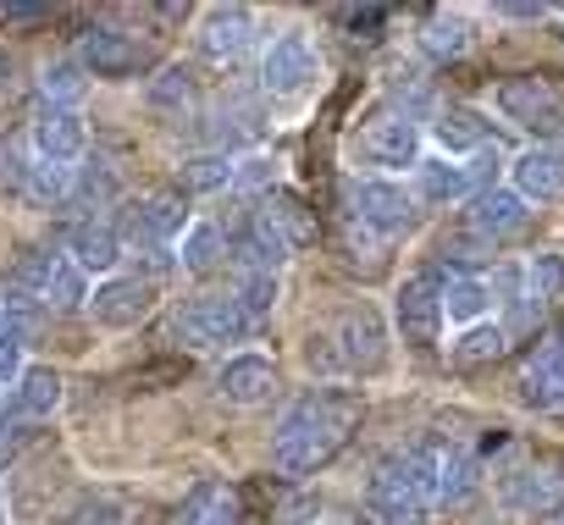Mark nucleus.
<instances>
[{
	"label": "nucleus",
	"instance_id": "1",
	"mask_svg": "<svg viewBox=\"0 0 564 525\" xmlns=\"http://www.w3.org/2000/svg\"><path fill=\"white\" fill-rule=\"evenodd\" d=\"M355 420H360V393L344 382H316L305 398L282 409V420L271 431V464L282 475H311V470L333 464V453L349 442Z\"/></svg>",
	"mask_w": 564,
	"mask_h": 525
},
{
	"label": "nucleus",
	"instance_id": "2",
	"mask_svg": "<svg viewBox=\"0 0 564 525\" xmlns=\"http://www.w3.org/2000/svg\"><path fill=\"white\" fill-rule=\"evenodd\" d=\"M349 221L366 227V232H377V238L410 232V221H415V194H410V183L382 177V172L355 177V183H349Z\"/></svg>",
	"mask_w": 564,
	"mask_h": 525
},
{
	"label": "nucleus",
	"instance_id": "3",
	"mask_svg": "<svg viewBox=\"0 0 564 525\" xmlns=\"http://www.w3.org/2000/svg\"><path fill=\"white\" fill-rule=\"evenodd\" d=\"M172 332H177V343H188V349H227V343H249L254 321L238 310L232 294H205V299H188V305L172 316Z\"/></svg>",
	"mask_w": 564,
	"mask_h": 525
},
{
	"label": "nucleus",
	"instance_id": "4",
	"mask_svg": "<svg viewBox=\"0 0 564 525\" xmlns=\"http://www.w3.org/2000/svg\"><path fill=\"white\" fill-rule=\"evenodd\" d=\"M194 221H188V205H183V194H144V199H133V205H122V216H117V232H122V243L128 249H139V254H150V249H172V238H183Z\"/></svg>",
	"mask_w": 564,
	"mask_h": 525
},
{
	"label": "nucleus",
	"instance_id": "5",
	"mask_svg": "<svg viewBox=\"0 0 564 525\" xmlns=\"http://www.w3.org/2000/svg\"><path fill=\"white\" fill-rule=\"evenodd\" d=\"M316 73H322V56H316L311 34H300V29L276 34V40L265 45V56H260V89H265L271 100L305 95V89L316 84Z\"/></svg>",
	"mask_w": 564,
	"mask_h": 525
},
{
	"label": "nucleus",
	"instance_id": "6",
	"mask_svg": "<svg viewBox=\"0 0 564 525\" xmlns=\"http://www.w3.org/2000/svg\"><path fill=\"white\" fill-rule=\"evenodd\" d=\"M558 492H564V453L558 448H536L525 464H514V470L498 475V503L509 514H536Z\"/></svg>",
	"mask_w": 564,
	"mask_h": 525
},
{
	"label": "nucleus",
	"instance_id": "7",
	"mask_svg": "<svg viewBox=\"0 0 564 525\" xmlns=\"http://www.w3.org/2000/svg\"><path fill=\"white\" fill-rule=\"evenodd\" d=\"M443 283L448 277H437V272H415L399 294H393V327H399V338L410 343V349H432L437 343V332H443Z\"/></svg>",
	"mask_w": 564,
	"mask_h": 525
},
{
	"label": "nucleus",
	"instance_id": "8",
	"mask_svg": "<svg viewBox=\"0 0 564 525\" xmlns=\"http://www.w3.org/2000/svg\"><path fill=\"white\" fill-rule=\"evenodd\" d=\"M360 155H366L371 166H382V177L415 172V166L426 161V155H421V128L410 122V111H382L377 122H366Z\"/></svg>",
	"mask_w": 564,
	"mask_h": 525
},
{
	"label": "nucleus",
	"instance_id": "9",
	"mask_svg": "<svg viewBox=\"0 0 564 525\" xmlns=\"http://www.w3.org/2000/svg\"><path fill=\"white\" fill-rule=\"evenodd\" d=\"M492 106L503 111V122L525 128V133H553L564 128V100L542 84V78H503Z\"/></svg>",
	"mask_w": 564,
	"mask_h": 525
},
{
	"label": "nucleus",
	"instance_id": "10",
	"mask_svg": "<svg viewBox=\"0 0 564 525\" xmlns=\"http://www.w3.org/2000/svg\"><path fill=\"white\" fill-rule=\"evenodd\" d=\"M155 305V283L150 277H106L95 294H89V321L106 327V332H128L150 316Z\"/></svg>",
	"mask_w": 564,
	"mask_h": 525
},
{
	"label": "nucleus",
	"instance_id": "11",
	"mask_svg": "<svg viewBox=\"0 0 564 525\" xmlns=\"http://www.w3.org/2000/svg\"><path fill=\"white\" fill-rule=\"evenodd\" d=\"M333 343H338V354H344V371H360V376L382 371V365H388V321H382V310L355 305V310L338 321Z\"/></svg>",
	"mask_w": 564,
	"mask_h": 525
},
{
	"label": "nucleus",
	"instance_id": "12",
	"mask_svg": "<svg viewBox=\"0 0 564 525\" xmlns=\"http://www.w3.org/2000/svg\"><path fill=\"white\" fill-rule=\"evenodd\" d=\"M89 150V128H84V111H67V106H45L34 111V161H51V166H78Z\"/></svg>",
	"mask_w": 564,
	"mask_h": 525
},
{
	"label": "nucleus",
	"instance_id": "13",
	"mask_svg": "<svg viewBox=\"0 0 564 525\" xmlns=\"http://www.w3.org/2000/svg\"><path fill=\"white\" fill-rule=\"evenodd\" d=\"M194 45H199L205 62H238L254 45V12L249 7H205Z\"/></svg>",
	"mask_w": 564,
	"mask_h": 525
},
{
	"label": "nucleus",
	"instance_id": "14",
	"mask_svg": "<svg viewBox=\"0 0 564 525\" xmlns=\"http://www.w3.org/2000/svg\"><path fill=\"white\" fill-rule=\"evenodd\" d=\"M78 67L89 73V78H111V84H122V78H133L139 67H144V51H139V40H128L122 29H89L84 40H78Z\"/></svg>",
	"mask_w": 564,
	"mask_h": 525
},
{
	"label": "nucleus",
	"instance_id": "15",
	"mask_svg": "<svg viewBox=\"0 0 564 525\" xmlns=\"http://www.w3.org/2000/svg\"><path fill=\"white\" fill-rule=\"evenodd\" d=\"M509 188L525 205H547L564 194V144H531L509 161Z\"/></svg>",
	"mask_w": 564,
	"mask_h": 525
},
{
	"label": "nucleus",
	"instance_id": "16",
	"mask_svg": "<svg viewBox=\"0 0 564 525\" xmlns=\"http://www.w3.org/2000/svg\"><path fill=\"white\" fill-rule=\"evenodd\" d=\"M56 409H62V371L29 365V371L18 376L7 409H0V426H45Z\"/></svg>",
	"mask_w": 564,
	"mask_h": 525
},
{
	"label": "nucleus",
	"instance_id": "17",
	"mask_svg": "<svg viewBox=\"0 0 564 525\" xmlns=\"http://www.w3.org/2000/svg\"><path fill=\"white\" fill-rule=\"evenodd\" d=\"M271 387H276V365H271L260 349H238V354H227L221 371H216V393H221L227 404H260Z\"/></svg>",
	"mask_w": 564,
	"mask_h": 525
},
{
	"label": "nucleus",
	"instance_id": "18",
	"mask_svg": "<svg viewBox=\"0 0 564 525\" xmlns=\"http://www.w3.org/2000/svg\"><path fill=\"white\" fill-rule=\"evenodd\" d=\"M122 232H117V221H78L73 227V238H67V260H78V266L89 272V277H117V260H122Z\"/></svg>",
	"mask_w": 564,
	"mask_h": 525
},
{
	"label": "nucleus",
	"instance_id": "19",
	"mask_svg": "<svg viewBox=\"0 0 564 525\" xmlns=\"http://www.w3.org/2000/svg\"><path fill=\"white\" fill-rule=\"evenodd\" d=\"M227 243H232V254L243 260V272H282V260L294 254V249H289V238H282L260 210H254V216H243V221H238V232H232Z\"/></svg>",
	"mask_w": 564,
	"mask_h": 525
},
{
	"label": "nucleus",
	"instance_id": "20",
	"mask_svg": "<svg viewBox=\"0 0 564 525\" xmlns=\"http://www.w3.org/2000/svg\"><path fill=\"white\" fill-rule=\"evenodd\" d=\"M410 194H415V205H421V199H426V205H454V199H465V194H476V188H470L465 161L426 155V161L410 172Z\"/></svg>",
	"mask_w": 564,
	"mask_h": 525
},
{
	"label": "nucleus",
	"instance_id": "21",
	"mask_svg": "<svg viewBox=\"0 0 564 525\" xmlns=\"http://www.w3.org/2000/svg\"><path fill=\"white\" fill-rule=\"evenodd\" d=\"M443 453H448V448H437V442L404 448L399 459H388V464H382V475H388V481H399L404 492H415V497L437 503V486H443Z\"/></svg>",
	"mask_w": 564,
	"mask_h": 525
},
{
	"label": "nucleus",
	"instance_id": "22",
	"mask_svg": "<svg viewBox=\"0 0 564 525\" xmlns=\"http://www.w3.org/2000/svg\"><path fill=\"white\" fill-rule=\"evenodd\" d=\"M432 508L437 503H426V497H415V492H404L399 481H388L382 470L371 475V486H366V514L377 519V525H426L432 519Z\"/></svg>",
	"mask_w": 564,
	"mask_h": 525
},
{
	"label": "nucleus",
	"instance_id": "23",
	"mask_svg": "<svg viewBox=\"0 0 564 525\" xmlns=\"http://www.w3.org/2000/svg\"><path fill=\"white\" fill-rule=\"evenodd\" d=\"M525 221H531V205H525L514 188H487V194L470 199V227H476L481 238H509V232H520Z\"/></svg>",
	"mask_w": 564,
	"mask_h": 525
},
{
	"label": "nucleus",
	"instance_id": "24",
	"mask_svg": "<svg viewBox=\"0 0 564 525\" xmlns=\"http://www.w3.org/2000/svg\"><path fill=\"white\" fill-rule=\"evenodd\" d=\"M520 404H531V409H558L564 404V343L542 349L520 371Z\"/></svg>",
	"mask_w": 564,
	"mask_h": 525
},
{
	"label": "nucleus",
	"instance_id": "25",
	"mask_svg": "<svg viewBox=\"0 0 564 525\" xmlns=\"http://www.w3.org/2000/svg\"><path fill=\"white\" fill-rule=\"evenodd\" d=\"M144 100H150V111H161V117L183 122V111H194V100H199V78H194V67H183V62H166V67L150 78Z\"/></svg>",
	"mask_w": 564,
	"mask_h": 525
},
{
	"label": "nucleus",
	"instance_id": "26",
	"mask_svg": "<svg viewBox=\"0 0 564 525\" xmlns=\"http://www.w3.org/2000/svg\"><path fill=\"white\" fill-rule=\"evenodd\" d=\"M432 139H437V155L448 161H470L476 150H487V122L465 106H448L437 122H432Z\"/></svg>",
	"mask_w": 564,
	"mask_h": 525
},
{
	"label": "nucleus",
	"instance_id": "27",
	"mask_svg": "<svg viewBox=\"0 0 564 525\" xmlns=\"http://www.w3.org/2000/svg\"><path fill=\"white\" fill-rule=\"evenodd\" d=\"M492 283L487 277H448L443 283V316L454 321V327H481L487 316H492Z\"/></svg>",
	"mask_w": 564,
	"mask_h": 525
},
{
	"label": "nucleus",
	"instance_id": "28",
	"mask_svg": "<svg viewBox=\"0 0 564 525\" xmlns=\"http://www.w3.org/2000/svg\"><path fill=\"white\" fill-rule=\"evenodd\" d=\"M221 254H227V227L221 221H194L183 232V243H177V266L194 272V277H205V272L221 266Z\"/></svg>",
	"mask_w": 564,
	"mask_h": 525
},
{
	"label": "nucleus",
	"instance_id": "29",
	"mask_svg": "<svg viewBox=\"0 0 564 525\" xmlns=\"http://www.w3.org/2000/svg\"><path fill=\"white\" fill-rule=\"evenodd\" d=\"M78 188V166H51V161H34L29 177H23V199L51 210V205H67Z\"/></svg>",
	"mask_w": 564,
	"mask_h": 525
},
{
	"label": "nucleus",
	"instance_id": "30",
	"mask_svg": "<svg viewBox=\"0 0 564 525\" xmlns=\"http://www.w3.org/2000/svg\"><path fill=\"white\" fill-rule=\"evenodd\" d=\"M260 216H265L282 238H289V249H311V243H316V216H311L305 199H294V194H271Z\"/></svg>",
	"mask_w": 564,
	"mask_h": 525
},
{
	"label": "nucleus",
	"instance_id": "31",
	"mask_svg": "<svg viewBox=\"0 0 564 525\" xmlns=\"http://www.w3.org/2000/svg\"><path fill=\"white\" fill-rule=\"evenodd\" d=\"M470 23L459 18V12H432L426 18V29H421V45L437 56V62H454V56H465L470 51Z\"/></svg>",
	"mask_w": 564,
	"mask_h": 525
},
{
	"label": "nucleus",
	"instance_id": "32",
	"mask_svg": "<svg viewBox=\"0 0 564 525\" xmlns=\"http://www.w3.org/2000/svg\"><path fill=\"white\" fill-rule=\"evenodd\" d=\"M183 183L199 188V194H221L238 183V155L232 150H199L188 166H183Z\"/></svg>",
	"mask_w": 564,
	"mask_h": 525
},
{
	"label": "nucleus",
	"instance_id": "33",
	"mask_svg": "<svg viewBox=\"0 0 564 525\" xmlns=\"http://www.w3.org/2000/svg\"><path fill=\"white\" fill-rule=\"evenodd\" d=\"M84 89H89V73H84L78 62H51V67L40 73V100H45V106H67V111H78Z\"/></svg>",
	"mask_w": 564,
	"mask_h": 525
},
{
	"label": "nucleus",
	"instance_id": "34",
	"mask_svg": "<svg viewBox=\"0 0 564 525\" xmlns=\"http://www.w3.org/2000/svg\"><path fill=\"white\" fill-rule=\"evenodd\" d=\"M232 299H238V310L260 327V321L276 310V299H282V277H276V272H243L238 288H232Z\"/></svg>",
	"mask_w": 564,
	"mask_h": 525
},
{
	"label": "nucleus",
	"instance_id": "35",
	"mask_svg": "<svg viewBox=\"0 0 564 525\" xmlns=\"http://www.w3.org/2000/svg\"><path fill=\"white\" fill-rule=\"evenodd\" d=\"M481 486V459L470 453V448H454L448 442V453H443V486H437V503H459V497H470Z\"/></svg>",
	"mask_w": 564,
	"mask_h": 525
},
{
	"label": "nucleus",
	"instance_id": "36",
	"mask_svg": "<svg viewBox=\"0 0 564 525\" xmlns=\"http://www.w3.org/2000/svg\"><path fill=\"white\" fill-rule=\"evenodd\" d=\"M525 294H531L536 305L564 299V254H558V249H536V254L525 260Z\"/></svg>",
	"mask_w": 564,
	"mask_h": 525
},
{
	"label": "nucleus",
	"instance_id": "37",
	"mask_svg": "<svg viewBox=\"0 0 564 525\" xmlns=\"http://www.w3.org/2000/svg\"><path fill=\"white\" fill-rule=\"evenodd\" d=\"M509 349V327H498V321H481V327H465L459 332V343L448 349L459 365H481V360H498Z\"/></svg>",
	"mask_w": 564,
	"mask_h": 525
},
{
	"label": "nucleus",
	"instance_id": "38",
	"mask_svg": "<svg viewBox=\"0 0 564 525\" xmlns=\"http://www.w3.org/2000/svg\"><path fill=\"white\" fill-rule=\"evenodd\" d=\"M89 272L78 266V260H62L56 266V277H51V288H45V310H89Z\"/></svg>",
	"mask_w": 564,
	"mask_h": 525
},
{
	"label": "nucleus",
	"instance_id": "39",
	"mask_svg": "<svg viewBox=\"0 0 564 525\" xmlns=\"http://www.w3.org/2000/svg\"><path fill=\"white\" fill-rule=\"evenodd\" d=\"M23 354H29V327L23 321H0V387H18V376L29 371Z\"/></svg>",
	"mask_w": 564,
	"mask_h": 525
},
{
	"label": "nucleus",
	"instance_id": "40",
	"mask_svg": "<svg viewBox=\"0 0 564 525\" xmlns=\"http://www.w3.org/2000/svg\"><path fill=\"white\" fill-rule=\"evenodd\" d=\"M221 497H227L221 481H194L188 497L177 503V519H172V525H210V514L221 508Z\"/></svg>",
	"mask_w": 564,
	"mask_h": 525
},
{
	"label": "nucleus",
	"instance_id": "41",
	"mask_svg": "<svg viewBox=\"0 0 564 525\" xmlns=\"http://www.w3.org/2000/svg\"><path fill=\"white\" fill-rule=\"evenodd\" d=\"M67 519H73V525H128V503L111 497V492H89V497L73 503Z\"/></svg>",
	"mask_w": 564,
	"mask_h": 525
},
{
	"label": "nucleus",
	"instance_id": "42",
	"mask_svg": "<svg viewBox=\"0 0 564 525\" xmlns=\"http://www.w3.org/2000/svg\"><path fill=\"white\" fill-rule=\"evenodd\" d=\"M271 183H276V155H265V150L238 155V183L232 188H271Z\"/></svg>",
	"mask_w": 564,
	"mask_h": 525
},
{
	"label": "nucleus",
	"instance_id": "43",
	"mask_svg": "<svg viewBox=\"0 0 564 525\" xmlns=\"http://www.w3.org/2000/svg\"><path fill=\"white\" fill-rule=\"evenodd\" d=\"M305 365L322 371V376H338V371H344V354H338L333 332H311V343H305Z\"/></svg>",
	"mask_w": 564,
	"mask_h": 525
},
{
	"label": "nucleus",
	"instance_id": "44",
	"mask_svg": "<svg viewBox=\"0 0 564 525\" xmlns=\"http://www.w3.org/2000/svg\"><path fill=\"white\" fill-rule=\"evenodd\" d=\"M498 166H503V150L498 144H487V150H476L470 161H465V172H470V188L476 194H487V188H498L492 177H498Z\"/></svg>",
	"mask_w": 564,
	"mask_h": 525
},
{
	"label": "nucleus",
	"instance_id": "45",
	"mask_svg": "<svg viewBox=\"0 0 564 525\" xmlns=\"http://www.w3.org/2000/svg\"><path fill=\"white\" fill-rule=\"evenodd\" d=\"M117 194V177H111V166H100V172H78V188H73V199H111Z\"/></svg>",
	"mask_w": 564,
	"mask_h": 525
},
{
	"label": "nucleus",
	"instance_id": "46",
	"mask_svg": "<svg viewBox=\"0 0 564 525\" xmlns=\"http://www.w3.org/2000/svg\"><path fill=\"white\" fill-rule=\"evenodd\" d=\"M498 18H509V23H542V18H547V7H542V0H503Z\"/></svg>",
	"mask_w": 564,
	"mask_h": 525
},
{
	"label": "nucleus",
	"instance_id": "47",
	"mask_svg": "<svg viewBox=\"0 0 564 525\" xmlns=\"http://www.w3.org/2000/svg\"><path fill=\"white\" fill-rule=\"evenodd\" d=\"M344 23H349L355 34H360V29L371 34V29H382V23H388V12H382V7H360V12H344Z\"/></svg>",
	"mask_w": 564,
	"mask_h": 525
},
{
	"label": "nucleus",
	"instance_id": "48",
	"mask_svg": "<svg viewBox=\"0 0 564 525\" xmlns=\"http://www.w3.org/2000/svg\"><path fill=\"white\" fill-rule=\"evenodd\" d=\"M210 525H238V497H232V492L221 497V508L210 514Z\"/></svg>",
	"mask_w": 564,
	"mask_h": 525
},
{
	"label": "nucleus",
	"instance_id": "49",
	"mask_svg": "<svg viewBox=\"0 0 564 525\" xmlns=\"http://www.w3.org/2000/svg\"><path fill=\"white\" fill-rule=\"evenodd\" d=\"M558 525H564V508H558Z\"/></svg>",
	"mask_w": 564,
	"mask_h": 525
},
{
	"label": "nucleus",
	"instance_id": "50",
	"mask_svg": "<svg viewBox=\"0 0 564 525\" xmlns=\"http://www.w3.org/2000/svg\"><path fill=\"white\" fill-rule=\"evenodd\" d=\"M0 525H7V514H0Z\"/></svg>",
	"mask_w": 564,
	"mask_h": 525
},
{
	"label": "nucleus",
	"instance_id": "51",
	"mask_svg": "<svg viewBox=\"0 0 564 525\" xmlns=\"http://www.w3.org/2000/svg\"><path fill=\"white\" fill-rule=\"evenodd\" d=\"M558 343H564V332H558Z\"/></svg>",
	"mask_w": 564,
	"mask_h": 525
},
{
	"label": "nucleus",
	"instance_id": "52",
	"mask_svg": "<svg viewBox=\"0 0 564 525\" xmlns=\"http://www.w3.org/2000/svg\"><path fill=\"white\" fill-rule=\"evenodd\" d=\"M0 305H7V299H0Z\"/></svg>",
	"mask_w": 564,
	"mask_h": 525
}]
</instances>
